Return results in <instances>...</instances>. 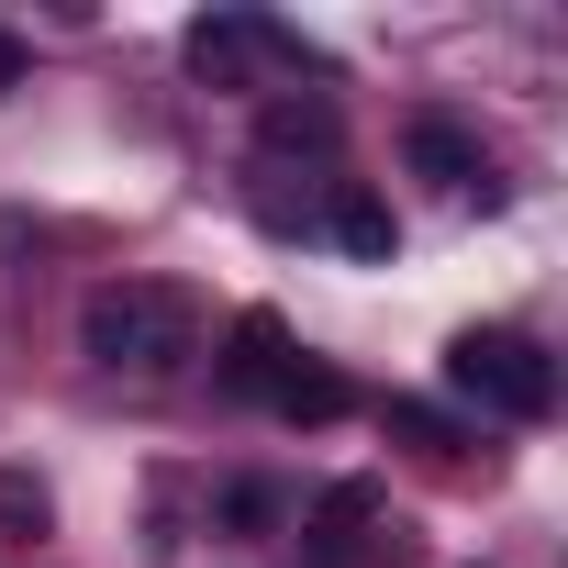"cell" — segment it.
Returning a JSON list of instances; mask_svg holds the SVG:
<instances>
[{"mask_svg":"<svg viewBox=\"0 0 568 568\" xmlns=\"http://www.w3.org/2000/svg\"><path fill=\"white\" fill-rule=\"evenodd\" d=\"M291 324L278 313H234V335H223V390H245V402H267L278 379H291Z\"/></svg>","mask_w":568,"mask_h":568,"instance_id":"obj_5","label":"cell"},{"mask_svg":"<svg viewBox=\"0 0 568 568\" xmlns=\"http://www.w3.org/2000/svg\"><path fill=\"white\" fill-rule=\"evenodd\" d=\"M0 524H45V490L34 479H0Z\"/></svg>","mask_w":568,"mask_h":568,"instance_id":"obj_11","label":"cell"},{"mask_svg":"<svg viewBox=\"0 0 568 568\" xmlns=\"http://www.w3.org/2000/svg\"><path fill=\"white\" fill-rule=\"evenodd\" d=\"M346 402H357V390H346L324 357H291V379L267 390V413H291V424H346Z\"/></svg>","mask_w":568,"mask_h":568,"instance_id":"obj_7","label":"cell"},{"mask_svg":"<svg viewBox=\"0 0 568 568\" xmlns=\"http://www.w3.org/2000/svg\"><path fill=\"white\" fill-rule=\"evenodd\" d=\"M190 335H201V302L179 278H101L79 302V357L112 379H168L190 357Z\"/></svg>","mask_w":568,"mask_h":568,"instance_id":"obj_1","label":"cell"},{"mask_svg":"<svg viewBox=\"0 0 568 568\" xmlns=\"http://www.w3.org/2000/svg\"><path fill=\"white\" fill-rule=\"evenodd\" d=\"M402 156H413L435 190H479V201H490V156H479V134H468L457 112H413V123H402Z\"/></svg>","mask_w":568,"mask_h":568,"instance_id":"obj_4","label":"cell"},{"mask_svg":"<svg viewBox=\"0 0 568 568\" xmlns=\"http://www.w3.org/2000/svg\"><path fill=\"white\" fill-rule=\"evenodd\" d=\"M324 234H335L346 256H402V223H390V201H379V190H335Z\"/></svg>","mask_w":568,"mask_h":568,"instance_id":"obj_8","label":"cell"},{"mask_svg":"<svg viewBox=\"0 0 568 568\" xmlns=\"http://www.w3.org/2000/svg\"><path fill=\"white\" fill-rule=\"evenodd\" d=\"M368 524H379V479H335L324 501H313V557L335 568V557H357L368 546Z\"/></svg>","mask_w":568,"mask_h":568,"instance_id":"obj_6","label":"cell"},{"mask_svg":"<svg viewBox=\"0 0 568 568\" xmlns=\"http://www.w3.org/2000/svg\"><path fill=\"white\" fill-rule=\"evenodd\" d=\"M256 134H267V156H291V145L335 156V134H346V123H335V101H278V112H267Z\"/></svg>","mask_w":568,"mask_h":568,"instance_id":"obj_9","label":"cell"},{"mask_svg":"<svg viewBox=\"0 0 568 568\" xmlns=\"http://www.w3.org/2000/svg\"><path fill=\"white\" fill-rule=\"evenodd\" d=\"M278 524H291V490L278 479H234L223 490V535H278Z\"/></svg>","mask_w":568,"mask_h":568,"instance_id":"obj_10","label":"cell"},{"mask_svg":"<svg viewBox=\"0 0 568 568\" xmlns=\"http://www.w3.org/2000/svg\"><path fill=\"white\" fill-rule=\"evenodd\" d=\"M390 424H402V435H413V446H435V457H446V446H457V435H446V424H435V413H424V402H402V413H390Z\"/></svg>","mask_w":568,"mask_h":568,"instance_id":"obj_12","label":"cell"},{"mask_svg":"<svg viewBox=\"0 0 568 568\" xmlns=\"http://www.w3.org/2000/svg\"><path fill=\"white\" fill-rule=\"evenodd\" d=\"M0 90H23V34H0Z\"/></svg>","mask_w":568,"mask_h":568,"instance_id":"obj_13","label":"cell"},{"mask_svg":"<svg viewBox=\"0 0 568 568\" xmlns=\"http://www.w3.org/2000/svg\"><path fill=\"white\" fill-rule=\"evenodd\" d=\"M256 57H302V45L278 34L267 12H201V23H190V68H201L212 90H234V79H245Z\"/></svg>","mask_w":568,"mask_h":568,"instance_id":"obj_3","label":"cell"},{"mask_svg":"<svg viewBox=\"0 0 568 568\" xmlns=\"http://www.w3.org/2000/svg\"><path fill=\"white\" fill-rule=\"evenodd\" d=\"M446 379H457L479 413H501V424H546V413H557V357H546L535 335H513V324H468V335L446 346Z\"/></svg>","mask_w":568,"mask_h":568,"instance_id":"obj_2","label":"cell"}]
</instances>
